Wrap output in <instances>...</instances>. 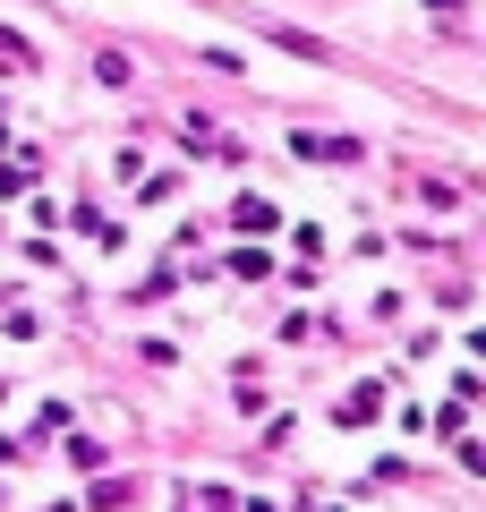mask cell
Instances as JSON below:
<instances>
[{"mask_svg":"<svg viewBox=\"0 0 486 512\" xmlns=\"http://www.w3.org/2000/svg\"><path fill=\"white\" fill-rule=\"evenodd\" d=\"M299 163H359V137H299Z\"/></svg>","mask_w":486,"mask_h":512,"instance_id":"6da1fadb","label":"cell"},{"mask_svg":"<svg viewBox=\"0 0 486 512\" xmlns=\"http://www.w3.org/2000/svg\"><path fill=\"white\" fill-rule=\"evenodd\" d=\"M231 222H239V231H273V222H282V205H265V197H239V205H231Z\"/></svg>","mask_w":486,"mask_h":512,"instance_id":"3957f363","label":"cell"},{"mask_svg":"<svg viewBox=\"0 0 486 512\" xmlns=\"http://www.w3.org/2000/svg\"><path fill=\"white\" fill-rule=\"evenodd\" d=\"M0 60H9V69H35V43H18L9 26H0Z\"/></svg>","mask_w":486,"mask_h":512,"instance_id":"277c9868","label":"cell"},{"mask_svg":"<svg viewBox=\"0 0 486 512\" xmlns=\"http://www.w3.org/2000/svg\"><path fill=\"white\" fill-rule=\"evenodd\" d=\"M376 410H384V384H359L342 402V427H376Z\"/></svg>","mask_w":486,"mask_h":512,"instance_id":"7a4b0ae2","label":"cell"}]
</instances>
